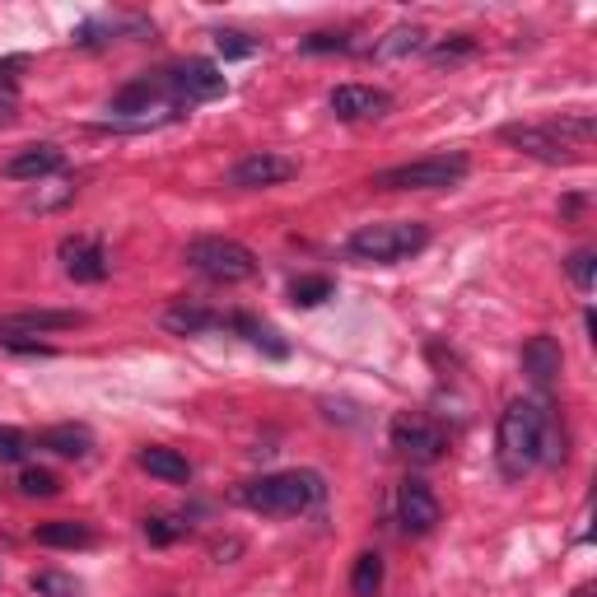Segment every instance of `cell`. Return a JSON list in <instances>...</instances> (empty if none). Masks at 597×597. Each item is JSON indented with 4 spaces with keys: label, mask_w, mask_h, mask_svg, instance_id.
Returning a JSON list of instances; mask_svg holds the SVG:
<instances>
[{
    "label": "cell",
    "mask_w": 597,
    "mask_h": 597,
    "mask_svg": "<svg viewBox=\"0 0 597 597\" xmlns=\"http://www.w3.org/2000/svg\"><path fill=\"white\" fill-rule=\"evenodd\" d=\"M593 261H597V253H593V248H578V253H574V257L565 261V271H570V280H574V285H578V290H584V294L593 290Z\"/></svg>",
    "instance_id": "30"
},
{
    "label": "cell",
    "mask_w": 597,
    "mask_h": 597,
    "mask_svg": "<svg viewBox=\"0 0 597 597\" xmlns=\"http://www.w3.org/2000/svg\"><path fill=\"white\" fill-rule=\"evenodd\" d=\"M168 94L173 103H210V98H220L230 84H224L220 75V66H210V61H187L178 70H168Z\"/></svg>",
    "instance_id": "8"
},
{
    "label": "cell",
    "mask_w": 597,
    "mask_h": 597,
    "mask_svg": "<svg viewBox=\"0 0 597 597\" xmlns=\"http://www.w3.org/2000/svg\"><path fill=\"white\" fill-rule=\"evenodd\" d=\"M20 490H24V495H33V500H51L61 490V481L51 477L47 467H28L24 477H20Z\"/></svg>",
    "instance_id": "27"
},
{
    "label": "cell",
    "mask_w": 597,
    "mask_h": 597,
    "mask_svg": "<svg viewBox=\"0 0 597 597\" xmlns=\"http://www.w3.org/2000/svg\"><path fill=\"white\" fill-rule=\"evenodd\" d=\"M331 294H337L331 276H298L294 285H290V298H294L298 308H318V304H327Z\"/></svg>",
    "instance_id": "22"
},
{
    "label": "cell",
    "mask_w": 597,
    "mask_h": 597,
    "mask_svg": "<svg viewBox=\"0 0 597 597\" xmlns=\"http://www.w3.org/2000/svg\"><path fill=\"white\" fill-rule=\"evenodd\" d=\"M393 448H401L411 463H438L448 453V434L425 415H397L393 420Z\"/></svg>",
    "instance_id": "7"
},
{
    "label": "cell",
    "mask_w": 597,
    "mask_h": 597,
    "mask_svg": "<svg viewBox=\"0 0 597 597\" xmlns=\"http://www.w3.org/2000/svg\"><path fill=\"white\" fill-rule=\"evenodd\" d=\"M388 108H393V94L374 90V84H341V90H331V113L341 121H374Z\"/></svg>",
    "instance_id": "13"
},
{
    "label": "cell",
    "mask_w": 597,
    "mask_h": 597,
    "mask_svg": "<svg viewBox=\"0 0 597 597\" xmlns=\"http://www.w3.org/2000/svg\"><path fill=\"white\" fill-rule=\"evenodd\" d=\"M378 588H383V560H378V551H364L355 560V570H350V593H355V597H378Z\"/></svg>",
    "instance_id": "21"
},
{
    "label": "cell",
    "mask_w": 597,
    "mask_h": 597,
    "mask_svg": "<svg viewBox=\"0 0 597 597\" xmlns=\"http://www.w3.org/2000/svg\"><path fill=\"white\" fill-rule=\"evenodd\" d=\"M187 261H191V271H201L206 280H215V285H238V280L257 276V257H253V248H243L238 238H215V234L191 238Z\"/></svg>",
    "instance_id": "5"
},
{
    "label": "cell",
    "mask_w": 597,
    "mask_h": 597,
    "mask_svg": "<svg viewBox=\"0 0 597 597\" xmlns=\"http://www.w3.org/2000/svg\"><path fill=\"white\" fill-rule=\"evenodd\" d=\"M230 327H238L243 331V337H248L253 346H261V350H267V355H276V360H285V341H276V331L271 327H261L257 318H248V313H234V318H230Z\"/></svg>",
    "instance_id": "23"
},
{
    "label": "cell",
    "mask_w": 597,
    "mask_h": 597,
    "mask_svg": "<svg viewBox=\"0 0 597 597\" xmlns=\"http://www.w3.org/2000/svg\"><path fill=\"white\" fill-rule=\"evenodd\" d=\"M350 38H341V33H313V38H304V51H346Z\"/></svg>",
    "instance_id": "33"
},
{
    "label": "cell",
    "mask_w": 597,
    "mask_h": 597,
    "mask_svg": "<svg viewBox=\"0 0 597 597\" xmlns=\"http://www.w3.org/2000/svg\"><path fill=\"white\" fill-rule=\"evenodd\" d=\"M43 448H51L57 458H90L94 430L90 425H51V430H43Z\"/></svg>",
    "instance_id": "18"
},
{
    "label": "cell",
    "mask_w": 597,
    "mask_h": 597,
    "mask_svg": "<svg viewBox=\"0 0 597 597\" xmlns=\"http://www.w3.org/2000/svg\"><path fill=\"white\" fill-rule=\"evenodd\" d=\"M178 103H173V94H168V80L164 75H145V80H131L121 94H113V103H108V113L113 117H131L136 127H145V121H160L154 113H173Z\"/></svg>",
    "instance_id": "6"
},
{
    "label": "cell",
    "mask_w": 597,
    "mask_h": 597,
    "mask_svg": "<svg viewBox=\"0 0 597 597\" xmlns=\"http://www.w3.org/2000/svg\"><path fill=\"white\" fill-rule=\"evenodd\" d=\"M145 537L154 541V547H168V541L183 537V523H173V518H145Z\"/></svg>",
    "instance_id": "32"
},
{
    "label": "cell",
    "mask_w": 597,
    "mask_h": 597,
    "mask_svg": "<svg viewBox=\"0 0 597 597\" xmlns=\"http://www.w3.org/2000/svg\"><path fill=\"white\" fill-rule=\"evenodd\" d=\"M500 471L504 477H523L532 471L541 458L555 463V438H551V420L541 411V401H508L500 415Z\"/></svg>",
    "instance_id": "1"
},
{
    "label": "cell",
    "mask_w": 597,
    "mask_h": 597,
    "mask_svg": "<svg viewBox=\"0 0 597 597\" xmlns=\"http://www.w3.org/2000/svg\"><path fill=\"white\" fill-rule=\"evenodd\" d=\"M0 346L20 350V355H51V346H47V341H24V337H0Z\"/></svg>",
    "instance_id": "34"
},
{
    "label": "cell",
    "mask_w": 597,
    "mask_h": 597,
    "mask_svg": "<svg viewBox=\"0 0 597 597\" xmlns=\"http://www.w3.org/2000/svg\"><path fill=\"white\" fill-rule=\"evenodd\" d=\"M415 47H425V28H393L388 43H378L383 57H401V51H415Z\"/></svg>",
    "instance_id": "29"
},
{
    "label": "cell",
    "mask_w": 597,
    "mask_h": 597,
    "mask_svg": "<svg viewBox=\"0 0 597 597\" xmlns=\"http://www.w3.org/2000/svg\"><path fill=\"white\" fill-rule=\"evenodd\" d=\"M560 364H565V355H560L555 337H532L528 346H523V374L532 378V388H551Z\"/></svg>",
    "instance_id": "15"
},
{
    "label": "cell",
    "mask_w": 597,
    "mask_h": 597,
    "mask_svg": "<svg viewBox=\"0 0 597 597\" xmlns=\"http://www.w3.org/2000/svg\"><path fill=\"white\" fill-rule=\"evenodd\" d=\"M164 327L173 331V337H201V331L224 327V318H220V313H210V308H201V304H173L164 313Z\"/></svg>",
    "instance_id": "17"
},
{
    "label": "cell",
    "mask_w": 597,
    "mask_h": 597,
    "mask_svg": "<svg viewBox=\"0 0 597 597\" xmlns=\"http://www.w3.org/2000/svg\"><path fill=\"white\" fill-rule=\"evenodd\" d=\"M397 518L407 532H434L438 528V500L420 477H407L397 485Z\"/></svg>",
    "instance_id": "11"
},
{
    "label": "cell",
    "mask_w": 597,
    "mask_h": 597,
    "mask_svg": "<svg viewBox=\"0 0 597 597\" xmlns=\"http://www.w3.org/2000/svg\"><path fill=\"white\" fill-rule=\"evenodd\" d=\"M215 47H220L224 61H248V57H257V43L248 38V33H234V28L215 33Z\"/></svg>",
    "instance_id": "26"
},
{
    "label": "cell",
    "mask_w": 597,
    "mask_h": 597,
    "mask_svg": "<svg viewBox=\"0 0 597 597\" xmlns=\"http://www.w3.org/2000/svg\"><path fill=\"white\" fill-rule=\"evenodd\" d=\"M43 541V547H61V551H75V547H94V528L90 523H75V518H51L43 523L38 532H33Z\"/></svg>",
    "instance_id": "19"
},
{
    "label": "cell",
    "mask_w": 597,
    "mask_h": 597,
    "mask_svg": "<svg viewBox=\"0 0 597 597\" xmlns=\"http://www.w3.org/2000/svg\"><path fill=\"white\" fill-rule=\"evenodd\" d=\"M61 261H66V276L80 280V285H98L108 276V253H103L98 238H61Z\"/></svg>",
    "instance_id": "14"
},
{
    "label": "cell",
    "mask_w": 597,
    "mask_h": 597,
    "mask_svg": "<svg viewBox=\"0 0 597 597\" xmlns=\"http://www.w3.org/2000/svg\"><path fill=\"white\" fill-rule=\"evenodd\" d=\"M28 453V434L14 425H0V463H20Z\"/></svg>",
    "instance_id": "31"
},
{
    "label": "cell",
    "mask_w": 597,
    "mask_h": 597,
    "mask_svg": "<svg viewBox=\"0 0 597 597\" xmlns=\"http://www.w3.org/2000/svg\"><path fill=\"white\" fill-rule=\"evenodd\" d=\"M547 127L565 140L570 150H578V145H588V140L597 136V127H593V117L584 113V117H555V121H547Z\"/></svg>",
    "instance_id": "24"
},
{
    "label": "cell",
    "mask_w": 597,
    "mask_h": 597,
    "mask_svg": "<svg viewBox=\"0 0 597 597\" xmlns=\"http://www.w3.org/2000/svg\"><path fill=\"white\" fill-rule=\"evenodd\" d=\"M24 66V57H14L0 66V117H10L14 108H20V80H14V70Z\"/></svg>",
    "instance_id": "28"
},
{
    "label": "cell",
    "mask_w": 597,
    "mask_h": 597,
    "mask_svg": "<svg viewBox=\"0 0 597 597\" xmlns=\"http://www.w3.org/2000/svg\"><path fill=\"white\" fill-rule=\"evenodd\" d=\"M33 593H43V597H80V578H70V574H57V570H43V574H33Z\"/></svg>",
    "instance_id": "25"
},
{
    "label": "cell",
    "mask_w": 597,
    "mask_h": 597,
    "mask_svg": "<svg viewBox=\"0 0 597 597\" xmlns=\"http://www.w3.org/2000/svg\"><path fill=\"white\" fill-rule=\"evenodd\" d=\"M66 164V154L57 145H33V150H20L14 160H5V178H20V183H38L47 173H57Z\"/></svg>",
    "instance_id": "16"
},
{
    "label": "cell",
    "mask_w": 597,
    "mask_h": 597,
    "mask_svg": "<svg viewBox=\"0 0 597 597\" xmlns=\"http://www.w3.org/2000/svg\"><path fill=\"white\" fill-rule=\"evenodd\" d=\"M467 154H425V160H411V164H397V168H383L374 187H388V191H448L467 178Z\"/></svg>",
    "instance_id": "4"
},
{
    "label": "cell",
    "mask_w": 597,
    "mask_h": 597,
    "mask_svg": "<svg viewBox=\"0 0 597 597\" xmlns=\"http://www.w3.org/2000/svg\"><path fill=\"white\" fill-rule=\"evenodd\" d=\"M323 500V477L318 471H276V477H261L243 485V504L257 508V514H304L308 504Z\"/></svg>",
    "instance_id": "2"
},
{
    "label": "cell",
    "mask_w": 597,
    "mask_h": 597,
    "mask_svg": "<svg viewBox=\"0 0 597 597\" xmlns=\"http://www.w3.org/2000/svg\"><path fill=\"white\" fill-rule=\"evenodd\" d=\"M298 173L294 160H285V154H276V150H253V154H243V160L230 168V183L234 187H276V183H290Z\"/></svg>",
    "instance_id": "9"
},
{
    "label": "cell",
    "mask_w": 597,
    "mask_h": 597,
    "mask_svg": "<svg viewBox=\"0 0 597 597\" xmlns=\"http://www.w3.org/2000/svg\"><path fill=\"white\" fill-rule=\"evenodd\" d=\"M430 243V230L420 220H388V224H364V230L350 234L346 248L360 261H378V267H393V261H407Z\"/></svg>",
    "instance_id": "3"
},
{
    "label": "cell",
    "mask_w": 597,
    "mask_h": 597,
    "mask_svg": "<svg viewBox=\"0 0 597 597\" xmlns=\"http://www.w3.org/2000/svg\"><path fill=\"white\" fill-rule=\"evenodd\" d=\"M84 323L90 318H84V313H70V308H28V313L0 318V337H47V331H70Z\"/></svg>",
    "instance_id": "12"
},
{
    "label": "cell",
    "mask_w": 597,
    "mask_h": 597,
    "mask_svg": "<svg viewBox=\"0 0 597 597\" xmlns=\"http://www.w3.org/2000/svg\"><path fill=\"white\" fill-rule=\"evenodd\" d=\"M140 467L150 471V477H160V481H191V463L183 458V453H173V448H160V444H150V448H140Z\"/></svg>",
    "instance_id": "20"
},
{
    "label": "cell",
    "mask_w": 597,
    "mask_h": 597,
    "mask_svg": "<svg viewBox=\"0 0 597 597\" xmlns=\"http://www.w3.org/2000/svg\"><path fill=\"white\" fill-rule=\"evenodd\" d=\"M500 140H504V145H514V150H523V154H532V160H541V164H574L578 160V154L551 127H518V121H514V127L500 131Z\"/></svg>",
    "instance_id": "10"
}]
</instances>
